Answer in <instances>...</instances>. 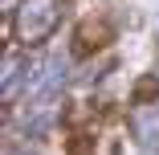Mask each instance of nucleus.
Here are the masks:
<instances>
[{"mask_svg": "<svg viewBox=\"0 0 159 155\" xmlns=\"http://www.w3.org/2000/svg\"><path fill=\"white\" fill-rule=\"evenodd\" d=\"M131 131L139 147H159V106H139L131 114Z\"/></svg>", "mask_w": 159, "mask_h": 155, "instance_id": "nucleus-2", "label": "nucleus"}, {"mask_svg": "<svg viewBox=\"0 0 159 155\" xmlns=\"http://www.w3.org/2000/svg\"><path fill=\"white\" fill-rule=\"evenodd\" d=\"M4 155H37V151H25V147H8Z\"/></svg>", "mask_w": 159, "mask_h": 155, "instance_id": "nucleus-7", "label": "nucleus"}, {"mask_svg": "<svg viewBox=\"0 0 159 155\" xmlns=\"http://www.w3.org/2000/svg\"><path fill=\"white\" fill-rule=\"evenodd\" d=\"M66 151H70V155H94V139H90V135H74V139L66 143Z\"/></svg>", "mask_w": 159, "mask_h": 155, "instance_id": "nucleus-5", "label": "nucleus"}, {"mask_svg": "<svg viewBox=\"0 0 159 155\" xmlns=\"http://www.w3.org/2000/svg\"><path fill=\"white\" fill-rule=\"evenodd\" d=\"M110 41V25L106 21H86L78 29V49H102Z\"/></svg>", "mask_w": 159, "mask_h": 155, "instance_id": "nucleus-4", "label": "nucleus"}, {"mask_svg": "<svg viewBox=\"0 0 159 155\" xmlns=\"http://www.w3.org/2000/svg\"><path fill=\"white\" fill-rule=\"evenodd\" d=\"M151 94H159V82L155 78H147V82H139V90H135V98H139V106L151 98Z\"/></svg>", "mask_w": 159, "mask_h": 155, "instance_id": "nucleus-6", "label": "nucleus"}, {"mask_svg": "<svg viewBox=\"0 0 159 155\" xmlns=\"http://www.w3.org/2000/svg\"><path fill=\"white\" fill-rule=\"evenodd\" d=\"M29 70H33V61H25L20 53H8L4 57V74H0V94H4V102L16 98V86H20V78L29 82Z\"/></svg>", "mask_w": 159, "mask_h": 155, "instance_id": "nucleus-3", "label": "nucleus"}, {"mask_svg": "<svg viewBox=\"0 0 159 155\" xmlns=\"http://www.w3.org/2000/svg\"><path fill=\"white\" fill-rule=\"evenodd\" d=\"M66 16V0H20L12 8V41L20 49H33L57 33Z\"/></svg>", "mask_w": 159, "mask_h": 155, "instance_id": "nucleus-1", "label": "nucleus"}]
</instances>
